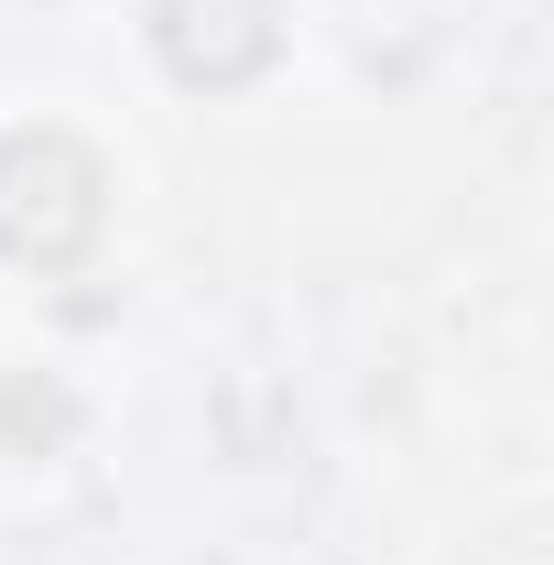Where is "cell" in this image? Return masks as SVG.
Segmentation results:
<instances>
[{
	"label": "cell",
	"instance_id": "3",
	"mask_svg": "<svg viewBox=\"0 0 554 565\" xmlns=\"http://www.w3.org/2000/svg\"><path fill=\"white\" fill-rule=\"evenodd\" d=\"M76 424H87V403H76L55 370H11V381H0V446H11V457H55Z\"/></svg>",
	"mask_w": 554,
	"mask_h": 565
},
{
	"label": "cell",
	"instance_id": "2",
	"mask_svg": "<svg viewBox=\"0 0 554 565\" xmlns=\"http://www.w3.org/2000/svg\"><path fill=\"white\" fill-rule=\"evenodd\" d=\"M152 55L174 87H251L283 55V0H152Z\"/></svg>",
	"mask_w": 554,
	"mask_h": 565
},
{
	"label": "cell",
	"instance_id": "1",
	"mask_svg": "<svg viewBox=\"0 0 554 565\" xmlns=\"http://www.w3.org/2000/svg\"><path fill=\"white\" fill-rule=\"evenodd\" d=\"M109 228V163L76 131H11L0 141V262L76 273Z\"/></svg>",
	"mask_w": 554,
	"mask_h": 565
}]
</instances>
